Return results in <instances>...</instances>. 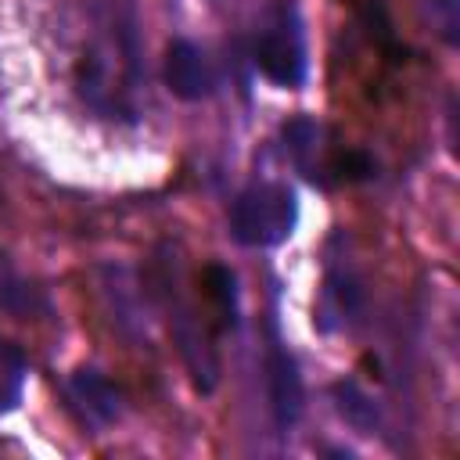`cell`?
<instances>
[{"mask_svg":"<svg viewBox=\"0 0 460 460\" xmlns=\"http://www.w3.org/2000/svg\"><path fill=\"white\" fill-rule=\"evenodd\" d=\"M68 395H72V402L83 410V417L93 428H108V424H115L122 417V392L101 370L79 367L68 377Z\"/></svg>","mask_w":460,"mask_h":460,"instance_id":"cell-8","label":"cell"},{"mask_svg":"<svg viewBox=\"0 0 460 460\" xmlns=\"http://www.w3.org/2000/svg\"><path fill=\"white\" fill-rule=\"evenodd\" d=\"M284 147H288L291 162L298 165V172H302L305 180H313V183L334 180V172H331L334 151H327V144H323V126H320V122H313V119H305V115L291 119V122L284 126Z\"/></svg>","mask_w":460,"mask_h":460,"instance_id":"cell-7","label":"cell"},{"mask_svg":"<svg viewBox=\"0 0 460 460\" xmlns=\"http://www.w3.org/2000/svg\"><path fill=\"white\" fill-rule=\"evenodd\" d=\"M255 68L288 90L305 79V32L295 4H280L266 29L255 36Z\"/></svg>","mask_w":460,"mask_h":460,"instance_id":"cell-4","label":"cell"},{"mask_svg":"<svg viewBox=\"0 0 460 460\" xmlns=\"http://www.w3.org/2000/svg\"><path fill=\"white\" fill-rule=\"evenodd\" d=\"M155 295H158V305L165 313L169 334L176 341V352H180L194 388L205 392V395L216 392V385H219V352H216L212 334H208L205 320L198 316L194 302L183 295V277L169 259H158Z\"/></svg>","mask_w":460,"mask_h":460,"instance_id":"cell-2","label":"cell"},{"mask_svg":"<svg viewBox=\"0 0 460 460\" xmlns=\"http://www.w3.org/2000/svg\"><path fill=\"white\" fill-rule=\"evenodd\" d=\"M25 381H29V359L25 352L0 338V413H11L18 410L22 395H25Z\"/></svg>","mask_w":460,"mask_h":460,"instance_id":"cell-11","label":"cell"},{"mask_svg":"<svg viewBox=\"0 0 460 460\" xmlns=\"http://www.w3.org/2000/svg\"><path fill=\"white\" fill-rule=\"evenodd\" d=\"M201 284H205V298L212 302V309L223 320V327H237L241 302H237V277H234V270L212 262V266H205Z\"/></svg>","mask_w":460,"mask_h":460,"instance_id":"cell-10","label":"cell"},{"mask_svg":"<svg viewBox=\"0 0 460 460\" xmlns=\"http://www.w3.org/2000/svg\"><path fill=\"white\" fill-rule=\"evenodd\" d=\"M431 18L442 32V40L453 47L460 40V18H456V0H431Z\"/></svg>","mask_w":460,"mask_h":460,"instance_id":"cell-14","label":"cell"},{"mask_svg":"<svg viewBox=\"0 0 460 460\" xmlns=\"http://www.w3.org/2000/svg\"><path fill=\"white\" fill-rule=\"evenodd\" d=\"M93 40L75 65V90L101 119H137V90L144 79L140 32L126 4L108 0L93 11Z\"/></svg>","mask_w":460,"mask_h":460,"instance_id":"cell-1","label":"cell"},{"mask_svg":"<svg viewBox=\"0 0 460 460\" xmlns=\"http://www.w3.org/2000/svg\"><path fill=\"white\" fill-rule=\"evenodd\" d=\"M298 226V198L288 183L262 180L244 187L230 205V237L244 248H277Z\"/></svg>","mask_w":460,"mask_h":460,"instance_id":"cell-3","label":"cell"},{"mask_svg":"<svg viewBox=\"0 0 460 460\" xmlns=\"http://www.w3.org/2000/svg\"><path fill=\"white\" fill-rule=\"evenodd\" d=\"M334 399H338L341 417H345L352 428L370 431V428L377 424V406H374V399H370L356 381H338V385H334Z\"/></svg>","mask_w":460,"mask_h":460,"instance_id":"cell-12","label":"cell"},{"mask_svg":"<svg viewBox=\"0 0 460 460\" xmlns=\"http://www.w3.org/2000/svg\"><path fill=\"white\" fill-rule=\"evenodd\" d=\"M36 305H40L36 291H32L22 277H14L11 270L0 266V309H7V313H14V316H25V313H32Z\"/></svg>","mask_w":460,"mask_h":460,"instance_id":"cell-13","label":"cell"},{"mask_svg":"<svg viewBox=\"0 0 460 460\" xmlns=\"http://www.w3.org/2000/svg\"><path fill=\"white\" fill-rule=\"evenodd\" d=\"M363 302V291H359V280L345 270H331L327 280H323V295H320V327L331 331L338 323H345Z\"/></svg>","mask_w":460,"mask_h":460,"instance_id":"cell-9","label":"cell"},{"mask_svg":"<svg viewBox=\"0 0 460 460\" xmlns=\"http://www.w3.org/2000/svg\"><path fill=\"white\" fill-rule=\"evenodd\" d=\"M266 395H270V413H273L277 431L295 428L302 417L305 388H302V374H298L295 356L277 338L266 349Z\"/></svg>","mask_w":460,"mask_h":460,"instance_id":"cell-5","label":"cell"},{"mask_svg":"<svg viewBox=\"0 0 460 460\" xmlns=\"http://www.w3.org/2000/svg\"><path fill=\"white\" fill-rule=\"evenodd\" d=\"M165 86L180 101H205L216 90V72L205 50L190 40H172L165 47Z\"/></svg>","mask_w":460,"mask_h":460,"instance_id":"cell-6","label":"cell"}]
</instances>
